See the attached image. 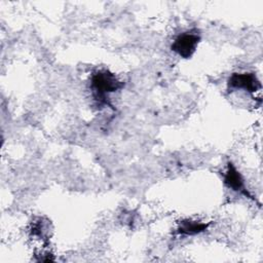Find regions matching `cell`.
Listing matches in <instances>:
<instances>
[{"label": "cell", "mask_w": 263, "mask_h": 263, "mask_svg": "<svg viewBox=\"0 0 263 263\" xmlns=\"http://www.w3.org/2000/svg\"><path fill=\"white\" fill-rule=\"evenodd\" d=\"M223 180H224V184L226 185V187H228L232 191L238 192V193L245 195L246 197L256 201V198H254L253 195L250 193V191L247 189L245 179L241 176L240 172L236 168V166L231 161L227 162L226 171L223 175Z\"/></svg>", "instance_id": "4"}, {"label": "cell", "mask_w": 263, "mask_h": 263, "mask_svg": "<svg viewBox=\"0 0 263 263\" xmlns=\"http://www.w3.org/2000/svg\"><path fill=\"white\" fill-rule=\"evenodd\" d=\"M228 89H243L250 93H254L261 89V83L253 72L232 73L227 80Z\"/></svg>", "instance_id": "3"}, {"label": "cell", "mask_w": 263, "mask_h": 263, "mask_svg": "<svg viewBox=\"0 0 263 263\" xmlns=\"http://www.w3.org/2000/svg\"><path fill=\"white\" fill-rule=\"evenodd\" d=\"M124 83L120 81L115 74L108 70H100L95 72L90 77V89L93 99L99 104L111 106L108 101V95L123 88Z\"/></svg>", "instance_id": "1"}, {"label": "cell", "mask_w": 263, "mask_h": 263, "mask_svg": "<svg viewBox=\"0 0 263 263\" xmlns=\"http://www.w3.org/2000/svg\"><path fill=\"white\" fill-rule=\"evenodd\" d=\"M31 232L33 235L43 238L48 235V225H46L42 219H39V221L34 223Z\"/></svg>", "instance_id": "6"}, {"label": "cell", "mask_w": 263, "mask_h": 263, "mask_svg": "<svg viewBox=\"0 0 263 263\" xmlns=\"http://www.w3.org/2000/svg\"><path fill=\"white\" fill-rule=\"evenodd\" d=\"M200 34L196 29L179 34L171 45V49L183 59H189L195 52L200 42Z\"/></svg>", "instance_id": "2"}, {"label": "cell", "mask_w": 263, "mask_h": 263, "mask_svg": "<svg viewBox=\"0 0 263 263\" xmlns=\"http://www.w3.org/2000/svg\"><path fill=\"white\" fill-rule=\"evenodd\" d=\"M210 226V223H203L196 220L184 219L179 222L177 227V233L179 235H196L204 232Z\"/></svg>", "instance_id": "5"}]
</instances>
